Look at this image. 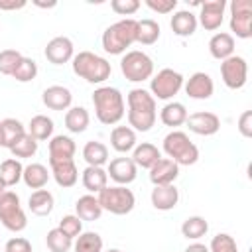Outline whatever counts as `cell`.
Wrapping results in <instances>:
<instances>
[{
    "label": "cell",
    "instance_id": "17",
    "mask_svg": "<svg viewBox=\"0 0 252 252\" xmlns=\"http://www.w3.org/2000/svg\"><path fill=\"white\" fill-rule=\"evenodd\" d=\"M179 175V165L169 158H159L150 167V181L154 185H171Z\"/></svg>",
    "mask_w": 252,
    "mask_h": 252
},
{
    "label": "cell",
    "instance_id": "11",
    "mask_svg": "<svg viewBox=\"0 0 252 252\" xmlns=\"http://www.w3.org/2000/svg\"><path fill=\"white\" fill-rule=\"evenodd\" d=\"M220 77H222V83L236 91V89H242L248 81V63L244 57L240 55H230L228 59H224L220 63Z\"/></svg>",
    "mask_w": 252,
    "mask_h": 252
},
{
    "label": "cell",
    "instance_id": "1",
    "mask_svg": "<svg viewBox=\"0 0 252 252\" xmlns=\"http://www.w3.org/2000/svg\"><path fill=\"white\" fill-rule=\"evenodd\" d=\"M128 124L136 132H148L158 118L156 98L146 89H132L128 93Z\"/></svg>",
    "mask_w": 252,
    "mask_h": 252
},
{
    "label": "cell",
    "instance_id": "7",
    "mask_svg": "<svg viewBox=\"0 0 252 252\" xmlns=\"http://www.w3.org/2000/svg\"><path fill=\"white\" fill-rule=\"evenodd\" d=\"M120 71L128 81L142 83L154 75V61L144 51H126V55L120 59Z\"/></svg>",
    "mask_w": 252,
    "mask_h": 252
},
{
    "label": "cell",
    "instance_id": "10",
    "mask_svg": "<svg viewBox=\"0 0 252 252\" xmlns=\"http://www.w3.org/2000/svg\"><path fill=\"white\" fill-rule=\"evenodd\" d=\"M230 32L236 37H252V2L250 0H232L230 2Z\"/></svg>",
    "mask_w": 252,
    "mask_h": 252
},
{
    "label": "cell",
    "instance_id": "2",
    "mask_svg": "<svg viewBox=\"0 0 252 252\" xmlns=\"http://www.w3.org/2000/svg\"><path fill=\"white\" fill-rule=\"evenodd\" d=\"M93 104H94V114L98 122L112 126L124 118V96L118 89L114 87H98L93 93Z\"/></svg>",
    "mask_w": 252,
    "mask_h": 252
},
{
    "label": "cell",
    "instance_id": "33",
    "mask_svg": "<svg viewBox=\"0 0 252 252\" xmlns=\"http://www.w3.org/2000/svg\"><path fill=\"white\" fill-rule=\"evenodd\" d=\"M28 134L33 140H37V142L51 138V134H53V120L49 116H45V114H35L30 120V124H28Z\"/></svg>",
    "mask_w": 252,
    "mask_h": 252
},
{
    "label": "cell",
    "instance_id": "36",
    "mask_svg": "<svg viewBox=\"0 0 252 252\" xmlns=\"http://www.w3.org/2000/svg\"><path fill=\"white\" fill-rule=\"evenodd\" d=\"M207 230H209V222L199 215L187 217L183 220V224H181V234L185 238H189V240H199L201 236L207 234Z\"/></svg>",
    "mask_w": 252,
    "mask_h": 252
},
{
    "label": "cell",
    "instance_id": "23",
    "mask_svg": "<svg viewBox=\"0 0 252 252\" xmlns=\"http://www.w3.org/2000/svg\"><path fill=\"white\" fill-rule=\"evenodd\" d=\"M169 26H171V30H173L175 35H179V37H189V35H193L195 30H197V16H195L193 12H189V10H179V12H175V14L171 16Z\"/></svg>",
    "mask_w": 252,
    "mask_h": 252
},
{
    "label": "cell",
    "instance_id": "5",
    "mask_svg": "<svg viewBox=\"0 0 252 252\" xmlns=\"http://www.w3.org/2000/svg\"><path fill=\"white\" fill-rule=\"evenodd\" d=\"M163 152L177 165H193L199 159V148L181 130H173L163 138Z\"/></svg>",
    "mask_w": 252,
    "mask_h": 252
},
{
    "label": "cell",
    "instance_id": "16",
    "mask_svg": "<svg viewBox=\"0 0 252 252\" xmlns=\"http://www.w3.org/2000/svg\"><path fill=\"white\" fill-rule=\"evenodd\" d=\"M45 57L53 65H63L73 59V41L65 35L53 37L45 47Z\"/></svg>",
    "mask_w": 252,
    "mask_h": 252
},
{
    "label": "cell",
    "instance_id": "45",
    "mask_svg": "<svg viewBox=\"0 0 252 252\" xmlns=\"http://www.w3.org/2000/svg\"><path fill=\"white\" fill-rule=\"evenodd\" d=\"M110 8L120 16H132L140 8V0H112Z\"/></svg>",
    "mask_w": 252,
    "mask_h": 252
},
{
    "label": "cell",
    "instance_id": "3",
    "mask_svg": "<svg viewBox=\"0 0 252 252\" xmlns=\"http://www.w3.org/2000/svg\"><path fill=\"white\" fill-rule=\"evenodd\" d=\"M136 28L138 20L134 18H124L120 22L110 24L102 33V49L110 55H122L126 47L136 41Z\"/></svg>",
    "mask_w": 252,
    "mask_h": 252
},
{
    "label": "cell",
    "instance_id": "26",
    "mask_svg": "<svg viewBox=\"0 0 252 252\" xmlns=\"http://www.w3.org/2000/svg\"><path fill=\"white\" fill-rule=\"evenodd\" d=\"M75 211H77V217L81 220H89V222L100 219V215H102V207H100V203L94 195L79 197L77 203H75Z\"/></svg>",
    "mask_w": 252,
    "mask_h": 252
},
{
    "label": "cell",
    "instance_id": "49",
    "mask_svg": "<svg viewBox=\"0 0 252 252\" xmlns=\"http://www.w3.org/2000/svg\"><path fill=\"white\" fill-rule=\"evenodd\" d=\"M26 0H0V10H22Z\"/></svg>",
    "mask_w": 252,
    "mask_h": 252
},
{
    "label": "cell",
    "instance_id": "4",
    "mask_svg": "<svg viewBox=\"0 0 252 252\" xmlns=\"http://www.w3.org/2000/svg\"><path fill=\"white\" fill-rule=\"evenodd\" d=\"M71 61H73L75 75H79L81 79H85L87 83H93V85L104 83L112 73L110 63L93 51H79L77 55H73Z\"/></svg>",
    "mask_w": 252,
    "mask_h": 252
},
{
    "label": "cell",
    "instance_id": "43",
    "mask_svg": "<svg viewBox=\"0 0 252 252\" xmlns=\"http://www.w3.org/2000/svg\"><path fill=\"white\" fill-rule=\"evenodd\" d=\"M209 252H238V246H236V240L230 234L219 232L217 236H213Z\"/></svg>",
    "mask_w": 252,
    "mask_h": 252
},
{
    "label": "cell",
    "instance_id": "29",
    "mask_svg": "<svg viewBox=\"0 0 252 252\" xmlns=\"http://www.w3.org/2000/svg\"><path fill=\"white\" fill-rule=\"evenodd\" d=\"M89 122H91V116H89V112H87L85 106H71L65 112V126L73 134L85 132L87 126H89Z\"/></svg>",
    "mask_w": 252,
    "mask_h": 252
},
{
    "label": "cell",
    "instance_id": "19",
    "mask_svg": "<svg viewBox=\"0 0 252 252\" xmlns=\"http://www.w3.org/2000/svg\"><path fill=\"white\" fill-rule=\"evenodd\" d=\"M41 100L47 108L51 110H69L71 106V100H73V94L67 87H61V85H51L43 91L41 94Z\"/></svg>",
    "mask_w": 252,
    "mask_h": 252
},
{
    "label": "cell",
    "instance_id": "24",
    "mask_svg": "<svg viewBox=\"0 0 252 252\" xmlns=\"http://www.w3.org/2000/svg\"><path fill=\"white\" fill-rule=\"evenodd\" d=\"M110 146L118 154H128L136 148V132L130 126H114L110 132Z\"/></svg>",
    "mask_w": 252,
    "mask_h": 252
},
{
    "label": "cell",
    "instance_id": "30",
    "mask_svg": "<svg viewBox=\"0 0 252 252\" xmlns=\"http://www.w3.org/2000/svg\"><path fill=\"white\" fill-rule=\"evenodd\" d=\"M159 120L165 124V126H181L185 124L187 120V108L181 104V102H167L161 110H159Z\"/></svg>",
    "mask_w": 252,
    "mask_h": 252
},
{
    "label": "cell",
    "instance_id": "46",
    "mask_svg": "<svg viewBox=\"0 0 252 252\" xmlns=\"http://www.w3.org/2000/svg\"><path fill=\"white\" fill-rule=\"evenodd\" d=\"M144 4L158 14H169L177 8V0H146Z\"/></svg>",
    "mask_w": 252,
    "mask_h": 252
},
{
    "label": "cell",
    "instance_id": "28",
    "mask_svg": "<svg viewBox=\"0 0 252 252\" xmlns=\"http://www.w3.org/2000/svg\"><path fill=\"white\" fill-rule=\"evenodd\" d=\"M22 179L30 189H43L49 181V171L43 163H30L24 167Z\"/></svg>",
    "mask_w": 252,
    "mask_h": 252
},
{
    "label": "cell",
    "instance_id": "51",
    "mask_svg": "<svg viewBox=\"0 0 252 252\" xmlns=\"http://www.w3.org/2000/svg\"><path fill=\"white\" fill-rule=\"evenodd\" d=\"M33 4H35L37 8H55V6H57V2H55V0H51V2H39V0H35Z\"/></svg>",
    "mask_w": 252,
    "mask_h": 252
},
{
    "label": "cell",
    "instance_id": "37",
    "mask_svg": "<svg viewBox=\"0 0 252 252\" xmlns=\"http://www.w3.org/2000/svg\"><path fill=\"white\" fill-rule=\"evenodd\" d=\"M26 134V128L16 118H4L2 120V136H4V148H12L22 136Z\"/></svg>",
    "mask_w": 252,
    "mask_h": 252
},
{
    "label": "cell",
    "instance_id": "32",
    "mask_svg": "<svg viewBox=\"0 0 252 252\" xmlns=\"http://www.w3.org/2000/svg\"><path fill=\"white\" fill-rule=\"evenodd\" d=\"M30 211L37 217H45L51 213L53 209V195L47 191V189H35L32 195H30Z\"/></svg>",
    "mask_w": 252,
    "mask_h": 252
},
{
    "label": "cell",
    "instance_id": "31",
    "mask_svg": "<svg viewBox=\"0 0 252 252\" xmlns=\"http://www.w3.org/2000/svg\"><path fill=\"white\" fill-rule=\"evenodd\" d=\"M83 158L89 165H94V167H102L106 161H108V148L102 144V142H96V140H91L85 144L83 148Z\"/></svg>",
    "mask_w": 252,
    "mask_h": 252
},
{
    "label": "cell",
    "instance_id": "39",
    "mask_svg": "<svg viewBox=\"0 0 252 252\" xmlns=\"http://www.w3.org/2000/svg\"><path fill=\"white\" fill-rule=\"evenodd\" d=\"M45 244L51 252H69V248L73 246V238H69L59 228H51L45 236Z\"/></svg>",
    "mask_w": 252,
    "mask_h": 252
},
{
    "label": "cell",
    "instance_id": "47",
    "mask_svg": "<svg viewBox=\"0 0 252 252\" xmlns=\"http://www.w3.org/2000/svg\"><path fill=\"white\" fill-rule=\"evenodd\" d=\"M4 252H32V244L24 236H14V238H10L6 242Z\"/></svg>",
    "mask_w": 252,
    "mask_h": 252
},
{
    "label": "cell",
    "instance_id": "13",
    "mask_svg": "<svg viewBox=\"0 0 252 252\" xmlns=\"http://www.w3.org/2000/svg\"><path fill=\"white\" fill-rule=\"evenodd\" d=\"M106 175H108L112 181H116L118 185H128V183H132V181L136 179L138 167H136V163L132 161V158L120 156V158L110 159L108 169H106Z\"/></svg>",
    "mask_w": 252,
    "mask_h": 252
},
{
    "label": "cell",
    "instance_id": "48",
    "mask_svg": "<svg viewBox=\"0 0 252 252\" xmlns=\"http://www.w3.org/2000/svg\"><path fill=\"white\" fill-rule=\"evenodd\" d=\"M238 130L244 138H252V110H244L238 118Z\"/></svg>",
    "mask_w": 252,
    "mask_h": 252
},
{
    "label": "cell",
    "instance_id": "21",
    "mask_svg": "<svg viewBox=\"0 0 252 252\" xmlns=\"http://www.w3.org/2000/svg\"><path fill=\"white\" fill-rule=\"evenodd\" d=\"M77 152L75 142L69 136H53L49 140V161H65V159H73Z\"/></svg>",
    "mask_w": 252,
    "mask_h": 252
},
{
    "label": "cell",
    "instance_id": "22",
    "mask_svg": "<svg viewBox=\"0 0 252 252\" xmlns=\"http://www.w3.org/2000/svg\"><path fill=\"white\" fill-rule=\"evenodd\" d=\"M209 51L215 59L224 61L230 55H234V37L226 32H219L209 39Z\"/></svg>",
    "mask_w": 252,
    "mask_h": 252
},
{
    "label": "cell",
    "instance_id": "52",
    "mask_svg": "<svg viewBox=\"0 0 252 252\" xmlns=\"http://www.w3.org/2000/svg\"><path fill=\"white\" fill-rule=\"evenodd\" d=\"M0 146H4V136H2V122H0Z\"/></svg>",
    "mask_w": 252,
    "mask_h": 252
},
{
    "label": "cell",
    "instance_id": "25",
    "mask_svg": "<svg viewBox=\"0 0 252 252\" xmlns=\"http://www.w3.org/2000/svg\"><path fill=\"white\" fill-rule=\"evenodd\" d=\"M159 158H161V152L158 150V146H154L150 142L138 144L132 152V161L136 163V167H144V169H150Z\"/></svg>",
    "mask_w": 252,
    "mask_h": 252
},
{
    "label": "cell",
    "instance_id": "38",
    "mask_svg": "<svg viewBox=\"0 0 252 252\" xmlns=\"http://www.w3.org/2000/svg\"><path fill=\"white\" fill-rule=\"evenodd\" d=\"M75 252H102V238L98 232H81L73 244Z\"/></svg>",
    "mask_w": 252,
    "mask_h": 252
},
{
    "label": "cell",
    "instance_id": "42",
    "mask_svg": "<svg viewBox=\"0 0 252 252\" xmlns=\"http://www.w3.org/2000/svg\"><path fill=\"white\" fill-rule=\"evenodd\" d=\"M22 57H24V55H22L20 51H16V49H2V51H0V73L12 77L16 65L20 63Z\"/></svg>",
    "mask_w": 252,
    "mask_h": 252
},
{
    "label": "cell",
    "instance_id": "6",
    "mask_svg": "<svg viewBox=\"0 0 252 252\" xmlns=\"http://www.w3.org/2000/svg\"><path fill=\"white\" fill-rule=\"evenodd\" d=\"M96 199L102 211H108L112 215H128L136 205V197L130 189H126V185H106Z\"/></svg>",
    "mask_w": 252,
    "mask_h": 252
},
{
    "label": "cell",
    "instance_id": "18",
    "mask_svg": "<svg viewBox=\"0 0 252 252\" xmlns=\"http://www.w3.org/2000/svg\"><path fill=\"white\" fill-rule=\"evenodd\" d=\"M49 167H51V173H53V179L59 187L63 189H69L77 183L79 179V169L75 165L73 159H65V161H49Z\"/></svg>",
    "mask_w": 252,
    "mask_h": 252
},
{
    "label": "cell",
    "instance_id": "50",
    "mask_svg": "<svg viewBox=\"0 0 252 252\" xmlns=\"http://www.w3.org/2000/svg\"><path fill=\"white\" fill-rule=\"evenodd\" d=\"M185 252H209V246H205L201 242H193V244H189L185 248Z\"/></svg>",
    "mask_w": 252,
    "mask_h": 252
},
{
    "label": "cell",
    "instance_id": "9",
    "mask_svg": "<svg viewBox=\"0 0 252 252\" xmlns=\"http://www.w3.org/2000/svg\"><path fill=\"white\" fill-rule=\"evenodd\" d=\"M183 87V75L179 71H173L169 67L161 69L150 83V91H152V96L154 98H159V100H169L173 98Z\"/></svg>",
    "mask_w": 252,
    "mask_h": 252
},
{
    "label": "cell",
    "instance_id": "20",
    "mask_svg": "<svg viewBox=\"0 0 252 252\" xmlns=\"http://www.w3.org/2000/svg\"><path fill=\"white\" fill-rule=\"evenodd\" d=\"M179 201V191L177 187L171 185H156L152 189V205L158 211H171Z\"/></svg>",
    "mask_w": 252,
    "mask_h": 252
},
{
    "label": "cell",
    "instance_id": "41",
    "mask_svg": "<svg viewBox=\"0 0 252 252\" xmlns=\"http://www.w3.org/2000/svg\"><path fill=\"white\" fill-rule=\"evenodd\" d=\"M10 152H12V156L14 158H32V156H35V152H37V140H33L28 132L10 148Z\"/></svg>",
    "mask_w": 252,
    "mask_h": 252
},
{
    "label": "cell",
    "instance_id": "54",
    "mask_svg": "<svg viewBox=\"0 0 252 252\" xmlns=\"http://www.w3.org/2000/svg\"><path fill=\"white\" fill-rule=\"evenodd\" d=\"M106 252H120L118 248H110V250H106Z\"/></svg>",
    "mask_w": 252,
    "mask_h": 252
},
{
    "label": "cell",
    "instance_id": "40",
    "mask_svg": "<svg viewBox=\"0 0 252 252\" xmlns=\"http://www.w3.org/2000/svg\"><path fill=\"white\" fill-rule=\"evenodd\" d=\"M35 75H37V63L30 57H22L20 63L16 65L14 73H12V77L20 83H30L35 79Z\"/></svg>",
    "mask_w": 252,
    "mask_h": 252
},
{
    "label": "cell",
    "instance_id": "15",
    "mask_svg": "<svg viewBox=\"0 0 252 252\" xmlns=\"http://www.w3.org/2000/svg\"><path fill=\"white\" fill-rule=\"evenodd\" d=\"M213 91H215V83L211 79L209 73H203V71H197L193 73L187 83H185V93L187 96L191 98H197V100H207L213 96Z\"/></svg>",
    "mask_w": 252,
    "mask_h": 252
},
{
    "label": "cell",
    "instance_id": "27",
    "mask_svg": "<svg viewBox=\"0 0 252 252\" xmlns=\"http://www.w3.org/2000/svg\"><path fill=\"white\" fill-rule=\"evenodd\" d=\"M83 187L89 191V193H100L106 183H108V175L102 167H94V165H87L85 171H83Z\"/></svg>",
    "mask_w": 252,
    "mask_h": 252
},
{
    "label": "cell",
    "instance_id": "53",
    "mask_svg": "<svg viewBox=\"0 0 252 252\" xmlns=\"http://www.w3.org/2000/svg\"><path fill=\"white\" fill-rule=\"evenodd\" d=\"M4 191H6V185H4L2 181H0V193H4Z\"/></svg>",
    "mask_w": 252,
    "mask_h": 252
},
{
    "label": "cell",
    "instance_id": "14",
    "mask_svg": "<svg viewBox=\"0 0 252 252\" xmlns=\"http://www.w3.org/2000/svg\"><path fill=\"white\" fill-rule=\"evenodd\" d=\"M199 6H201V14H199L197 24H201L209 32L219 30L222 24V14L226 8V2L224 0H209V2H203Z\"/></svg>",
    "mask_w": 252,
    "mask_h": 252
},
{
    "label": "cell",
    "instance_id": "8",
    "mask_svg": "<svg viewBox=\"0 0 252 252\" xmlns=\"http://www.w3.org/2000/svg\"><path fill=\"white\" fill-rule=\"evenodd\" d=\"M0 222L12 232H20L28 226V219L20 205V197L14 191L0 193Z\"/></svg>",
    "mask_w": 252,
    "mask_h": 252
},
{
    "label": "cell",
    "instance_id": "34",
    "mask_svg": "<svg viewBox=\"0 0 252 252\" xmlns=\"http://www.w3.org/2000/svg\"><path fill=\"white\" fill-rule=\"evenodd\" d=\"M159 39V24L152 18L146 20H138V28H136V41L142 45H152Z\"/></svg>",
    "mask_w": 252,
    "mask_h": 252
},
{
    "label": "cell",
    "instance_id": "44",
    "mask_svg": "<svg viewBox=\"0 0 252 252\" xmlns=\"http://www.w3.org/2000/svg\"><path fill=\"white\" fill-rule=\"evenodd\" d=\"M61 232H65L69 238H77L81 232H83V220L77 217V215H65L61 220H59V226H57Z\"/></svg>",
    "mask_w": 252,
    "mask_h": 252
},
{
    "label": "cell",
    "instance_id": "35",
    "mask_svg": "<svg viewBox=\"0 0 252 252\" xmlns=\"http://www.w3.org/2000/svg\"><path fill=\"white\" fill-rule=\"evenodd\" d=\"M22 173H24V165L16 158H8L0 163V181L6 187L16 185L22 179Z\"/></svg>",
    "mask_w": 252,
    "mask_h": 252
},
{
    "label": "cell",
    "instance_id": "12",
    "mask_svg": "<svg viewBox=\"0 0 252 252\" xmlns=\"http://www.w3.org/2000/svg\"><path fill=\"white\" fill-rule=\"evenodd\" d=\"M185 124H187V128H189L193 134H199V136H213V134H217L219 128H220V118H219L215 112L199 110V112L187 114Z\"/></svg>",
    "mask_w": 252,
    "mask_h": 252
}]
</instances>
